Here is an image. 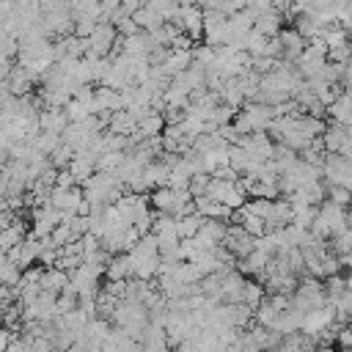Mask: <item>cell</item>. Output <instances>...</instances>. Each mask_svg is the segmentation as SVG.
Returning <instances> with one entry per match:
<instances>
[{"mask_svg": "<svg viewBox=\"0 0 352 352\" xmlns=\"http://www.w3.org/2000/svg\"><path fill=\"white\" fill-rule=\"evenodd\" d=\"M275 118V110L272 104L267 102H258V99H250L242 104V110H236L234 116V126L239 135H248V132H258V129H270V121Z\"/></svg>", "mask_w": 352, "mask_h": 352, "instance_id": "6da1fadb", "label": "cell"}, {"mask_svg": "<svg viewBox=\"0 0 352 352\" xmlns=\"http://www.w3.org/2000/svg\"><path fill=\"white\" fill-rule=\"evenodd\" d=\"M346 226H349V223H346V206H341V204L324 198V201L319 204V212H316V220H314L311 231H314L316 236H322V239H330L336 231H341V228H346Z\"/></svg>", "mask_w": 352, "mask_h": 352, "instance_id": "7a4b0ae2", "label": "cell"}, {"mask_svg": "<svg viewBox=\"0 0 352 352\" xmlns=\"http://www.w3.org/2000/svg\"><path fill=\"white\" fill-rule=\"evenodd\" d=\"M324 302H327V289H324L322 278H316V275H305V280H300L297 289L292 292V305L300 314H305L311 308H319Z\"/></svg>", "mask_w": 352, "mask_h": 352, "instance_id": "3957f363", "label": "cell"}, {"mask_svg": "<svg viewBox=\"0 0 352 352\" xmlns=\"http://www.w3.org/2000/svg\"><path fill=\"white\" fill-rule=\"evenodd\" d=\"M116 38H118V28L110 19H99L96 28H94V33L88 36V47H91L88 52L107 58L113 52V47H116Z\"/></svg>", "mask_w": 352, "mask_h": 352, "instance_id": "277c9868", "label": "cell"}, {"mask_svg": "<svg viewBox=\"0 0 352 352\" xmlns=\"http://www.w3.org/2000/svg\"><path fill=\"white\" fill-rule=\"evenodd\" d=\"M278 38H280V47H283V60H297L300 58V52L305 50V44H308V38L305 36H300V30L297 28H280V33H278Z\"/></svg>", "mask_w": 352, "mask_h": 352, "instance_id": "5b68a950", "label": "cell"}, {"mask_svg": "<svg viewBox=\"0 0 352 352\" xmlns=\"http://www.w3.org/2000/svg\"><path fill=\"white\" fill-rule=\"evenodd\" d=\"M38 124H41V129H47V132H58V135H63V129L69 126V116H66V107H41L38 110Z\"/></svg>", "mask_w": 352, "mask_h": 352, "instance_id": "8992f818", "label": "cell"}, {"mask_svg": "<svg viewBox=\"0 0 352 352\" xmlns=\"http://www.w3.org/2000/svg\"><path fill=\"white\" fill-rule=\"evenodd\" d=\"M292 217H294V214H292V201H289V198H275V201H272V206H270V212H267V217H264L267 231L289 226V223H292Z\"/></svg>", "mask_w": 352, "mask_h": 352, "instance_id": "52a82bcc", "label": "cell"}, {"mask_svg": "<svg viewBox=\"0 0 352 352\" xmlns=\"http://www.w3.org/2000/svg\"><path fill=\"white\" fill-rule=\"evenodd\" d=\"M346 138H349V124H341V121H333L327 124V129L322 132V143H324V151H341L346 146Z\"/></svg>", "mask_w": 352, "mask_h": 352, "instance_id": "ba28073f", "label": "cell"}, {"mask_svg": "<svg viewBox=\"0 0 352 352\" xmlns=\"http://www.w3.org/2000/svg\"><path fill=\"white\" fill-rule=\"evenodd\" d=\"M195 209L204 214V217H220V220H231V214H234V209L231 206H226L223 201H217V198H212V195H195Z\"/></svg>", "mask_w": 352, "mask_h": 352, "instance_id": "9c48e42d", "label": "cell"}, {"mask_svg": "<svg viewBox=\"0 0 352 352\" xmlns=\"http://www.w3.org/2000/svg\"><path fill=\"white\" fill-rule=\"evenodd\" d=\"M190 63H192V47H170V52H168L162 69L173 77V74H179V72H184Z\"/></svg>", "mask_w": 352, "mask_h": 352, "instance_id": "30bf717a", "label": "cell"}, {"mask_svg": "<svg viewBox=\"0 0 352 352\" xmlns=\"http://www.w3.org/2000/svg\"><path fill=\"white\" fill-rule=\"evenodd\" d=\"M41 289L44 292H52V294H60L66 286H69V272L60 270V267H44V275H41Z\"/></svg>", "mask_w": 352, "mask_h": 352, "instance_id": "8fae6325", "label": "cell"}, {"mask_svg": "<svg viewBox=\"0 0 352 352\" xmlns=\"http://www.w3.org/2000/svg\"><path fill=\"white\" fill-rule=\"evenodd\" d=\"M327 116H330L333 121L352 124V94H349V91L338 94V96H336V99L327 104Z\"/></svg>", "mask_w": 352, "mask_h": 352, "instance_id": "7c38bea8", "label": "cell"}, {"mask_svg": "<svg viewBox=\"0 0 352 352\" xmlns=\"http://www.w3.org/2000/svg\"><path fill=\"white\" fill-rule=\"evenodd\" d=\"M253 28H256V30H261L264 36H278V33H280V28H283V14H280L278 8L261 11V14L256 16Z\"/></svg>", "mask_w": 352, "mask_h": 352, "instance_id": "4fadbf2b", "label": "cell"}, {"mask_svg": "<svg viewBox=\"0 0 352 352\" xmlns=\"http://www.w3.org/2000/svg\"><path fill=\"white\" fill-rule=\"evenodd\" d=\"M220 99H223L226 104H231V107H242V104L248 102L239 77H226V82H223V88H220Z\"/></svg>", "mask_w": 352, "mask_h": 352, "instance_id": "5bb4252c", "label": "cell"}, {"mask_svg": "<svg viewBox=\"0 0 352 352\" xmlns=\"http://www.w3.org/2000/svg\"><path fill=\"white\" fill-rule=\"evenodd\" d=\"M162 129H165V116L160 113V110H148L140 121H138V132L143 135V138H154V135H162Z\"/></svg>", "mask_w": 352, "mask_h": 352, "instance_id": "9a60e30c", "label": "cell"}, {"mask_svg": "<svg viewBox=\"0 0 352 352\" xmlns=\"http://www.w3.org/2000/svg\"><path fill=\"white\" fill-rule=\"evenodd\" d=\"M69 170H72V176L77 179V184H85V182L96 173V162H94V160H88V157L74 154V157H72V162H69Z\"/></svg>", "mask_w": 352, "mask_h": 352, "instance_id": "2e32d148", "label": "cell"}, {"mask_svg": "<svg viewBox=\"0 0 352 352\" xmlns=\"http://www.w3.org/2000/svg\"><path fill=\"white\" fill-rule=\"evenodd\" d=\"M132 19L138 22V28H140V30H154V28H160V25L165 22V19H162L151 6H146V3H143L140 8H135V11H132Z\"/></svg>", "mask_w": 352, "mask_h": 352, "instance_id": "e0dca14e", "label": "cell"}, {"mask_svg": "<svg viewBox=\"0 0 352 352\" xmlns=\"http://www.w3.org/2000/svg\"><path fill=\"white\" fill-rule=\"evenodd\" d=\"M245 52H250L253 58H258V55H267V44H270V36H264L261 30H256V28H250L248 33H245Z\"/></svg>", "mask_w": 352, "mask_h": 352, "instance_id": "ac0fdd59", "label": "cell"}, {"mask_svg": "<svg viewBox=\"0 0 352 352\" xmlns=\"http://www.w3.org/2000/svg\"><path fill=\"white\" fill-rule=\"evenodd\" d=\"M201 223H204V214H201V212H190V214H182V217H176V226H179V236H182V239H187V236H195V234H198V228H201Z\"/></svg>", "mask_w": 352, "mask_h": 352, "instance_id": "d6986e66", "label": "cell"}, {"mask_svg": "<svg viewBox=\"0 0 352 352\" xmlns=\"http://www.w3.org/2000/svg\"><path fill=\"white\" fill-rule=\"evenodd\" d=\"M327 242H330V250H333L336 256L349 253V250H352V226H346V228L336 231V234H333Z\"/></svg>", "mask_w": 352, "mask_h": 352, "instance_id": "ffe728a7", "label": "cell"}, {"mask_svg": "<svg viewBox=\"0 0 352 352\" xmlns=\"http://www.w3.org/2000/svg\"><path fill=\"white\" fill-rule=\"evenodd\" d=\"M264 292H267V289H264V286L258 283V278H256V280H245L242 302H248V305H253V308H256V305H258V302L264 300Z\"/></svg>", "mask_w": 352, "mask_h": 352, "instance_id": "44dd1931", "label": "cell"}, {"mask_svg": "<svg viewBox=\"0 0 352 352\" xmlns=\"http://www.w3.org/2000/svg\"><path fill=\"white\" fill-rule=\"evenodd\" d=\"M72 157H74V146H69V143H60L52 154H50V162L60 170V168H69V162H72Z\"/></svg>", "mask_w": 352, "mask_h": 352, "instance_id": "7402d4cb", "label": "cell"}, {"mask_svg": "<svg viewBox=\"0 0 352 352\" xmlns=\"http://www.w3.org/2000/svg\"><path fill=\"white\" fill-rule=\"evenodd\" d=\"M209 179H212V173H206V170H198V173H192V176H190V184H187V190L192 192V198L206 192V187H209Z\"/></svg>", "mask_w": 352, "mask_h": 352, "instance_id": "603a6c76", "label": "cell"}, {"mask_svg": "<svg viewBox=\"0 0 352 352\" xmlns=\"http://www.w3.org/2000/svg\"><path fill=\"white\" fill-rule=\"evenodd\" d=\"M327 198L336 201V204H341V206H349L352 204V190H346L341 184H327Z\"/></svg>", "mask_w": 352, "mask_h": 352, "instance_id": "cb8c5ba5", "label": "cell"}, {"mask_svg": "<svg viewBox=\"0 0 352 352\" xmlns=\"http://www.w3.org/2000/svg\"><path fill=\"white\" fill-rule=\"evenodd\" d=\"M349 55H352V44H349V41H344V44L327 50V60H336V63H346Z\"/></svg>", "mask_w": 352, "mask_h": 352, "instance_id": "d4e9b609", "label": "cell"}, {"mask_svg": "<svg viewBox=\"0 0 352 352\" xmlns=\"http://www.w3.org/2000/svg\"><path fill=\"white\" fill-rule=\"evenodd\" d=\"M116 28H118V36H132V33H138L140 28H138V22L132 19V14L129 16H121L118 22H116Z\"/></svg>", "mask_w": 352, "mask_h": 352, "instance_id": "484cf974", "label": "cell"}, {"mask_svg": "<svg viewBox=\"0 0 352 352\" xmlns=\"http://www.w3.org/2000/svg\"><path fill=\"white\" fill-rule=\"evenodd\" d=\"M11 338H14V330H11V327H6V324H0V352H3V349H8Z\"/></svg>", "mask_w": 352, "mask_h": 352, "instance_id": "4316f807", "label": "cell"}, {"mask_svg": "<svg viewBox=\"0 0 352 352\" xmlns=\"http://www.w3.org/2000/svg\"><path fill=\"white\" fill-rule=\"evenodd\" d=\"M11 55H6V52H0V80L3 77H8V72H11Z\"/></svg>", "mask_w": 352, "mask_h": 352, "instance_id": "83f0119b", "label": "cell"}, {"mask_svg": "<svg viewBox=\"0 0 352 352\" xmlns=\"http://www.w3.org/2000/svg\"><path fill=\"white\" fill-rule=\"evenodd\" d=\"M179 6H198V0H176Z\"/></svg>", "mask_w": 352, "mask_h": 352, "instance_id": "f1b7e54d", "label": "cell"}, {"mask_svg": "<svg viewBox=\"0 0 352 352\" xmlns=\"http://www.w3.org/2000/svg\"><path fill=\"white\" fill-rule=\"evenodd\" d=\"M346 223H349V226H352V204H349V206H346Z\"/></svg>", "mask_w": 352, "mask_h": 352, "instance_id": "f546056e", "label": "cell"}, {"mask_svg": "<svg viewBox=\"0 0 352 352\" xmlns=\"http://www.w3.org/2000/svg\"><path fill=\"white\" fill-rule=\"evenodd\" d=\"M0 324H3V322H0Z\"/></svg>", "mask_w": 352, "mask_h": 352, "instance_id": "4dcf8cb0", "label": "cell"}]
</instances>
